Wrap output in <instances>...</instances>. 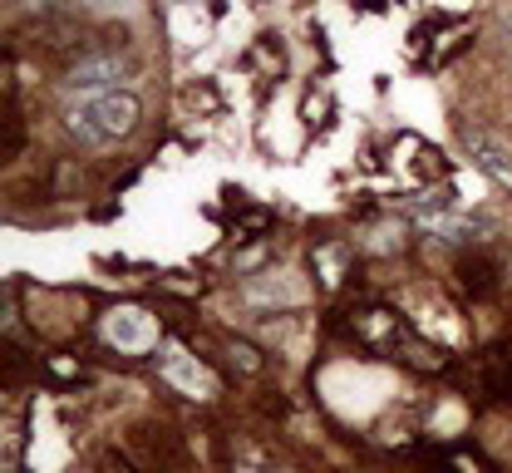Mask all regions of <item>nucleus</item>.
<instances>
[{"label":"nucleus","instance_id":"4","mask_svg":"<svg viewBox=\"0 0 512 473\" xmlns=\"http://www.w3.org/2000/svg\"><path fill=\"white\" fill-rule=\"evenodd\" d=\"M99 336L104 345L124 350V355H138V350H153L158 345V316L138 311V306H114L104 321H99Z\"/></svg>","mask_w":512,"mask_h":473},{"label":"nucleus","instance_id":"7","mask_svg":"<svg viewBox=\"0 0 512 473\" xmlns=\"http://www.w3.org/2000/svg\"><path fill=\"white\" fill-rule=\"evenodd\" d=\"M483 395L493 405H512V340H498L483 355Z\"/></svg>","mask_w":512,"mask_h":473},{"label":"nucleus","instance_id":"18","mask_svg":"<svg viewBox=\"0 0 512 473\" xmlns=\"http://www.w3.org/2000/svg\"><path fill=\"white\" fill-rule=\"evenodd\" d=\"M158 291H173V296H202V281H197V276H158Z\"/></svg>","mask_w":512,"mask_h":473},{"label":"nucleus","instance_id":"12","mask_svg":"<svg viewBox=\"0 0 512 473\" xmlns=\"http://www.w3.org/2000/svg\"><path fill=\"white\" fill-rule=\"evenodd\" d=\"M429 473H493L473 449H463V444H453V449H434L429 454Z\"/></svg>","mask_w":512,"mask_h":473},{"label":"nucleus","instance_id":"15","mask_svg":"<svg viewBox=\"0 0 512 473\" xmlns=\"http://www.w3.org/2000/svg\"><path fill=\"white\" fill-rule=\"evenodd\" d=\"M301 114H306V129H311V134H320V129L335 119V99H330V94H325V89L316 84V89H306V104H301Z\"/></svg>","mask_w":512,"mask_h":473},{"label":"nucleus","instance_id":"14","mask_svg":"<svg viewBox=\"0 0 512 473\" xmlns=\"http://www.w3.org/2000/svg\"><path fill=\"white\" fill-rule=\"evenodd\" d=\"M40 375H45L50 385H84V380H89V370H84L74 355H45Z\"/></svg>","mask_w":512,"mask_h":473},{"label":"nucleus","instance_id":"2","mask_svg":"<svg viewBox=\"0 0 512 473\" xmlns=\"http://www.w3.org/2000/svg\"><path fill=\"white\" fill-rule=\"evenodd\" d=\"M64 119V134L74 143H114V138H128L133 124H138V99L133 94H89L79 104H69L60 114Z\"/></svg>","mask_w":512,"mask_h":473},{"label":"nucleus","instance_id":"5","mask_svg":"<svg viewBox=\"0 0 512 473\" xmlns=\"http://www.w3.org/2000/svg\"><path fill=\"white\" fill-rule=\"evenodd\" d=\"M133 65L128 60H114V55H94V60H84V65H74L69 74L60 79L64 94H109L119 79H128Z\"/></svg>","mask_w":512,"mask_h":473},{"label":"nucleus","instance_id":"9","mask_svg":"<svg viewBox=\"0 0 512 473\" xmlns=\"http://www.w3.org/2000/svg\"><path fill=\"white\" fill-rule=\"evenodd\" d=\"M222 198H227V203H222V212H227L232 237H252V232H261V227H271V212H266V207H256V203H247L237 188H227Z\"/></svg>","mask_w":512,"mask_h":473},{"label":"nucleus","instance_id":"11","mask_svg":"<svg viewBox=\"0 0 512 473\" xmlns=\"http://www.w3.org/2000/svg\"><path fill=\"white\" fill-rule=\"evenodd\" d=\"M404 143H409V153H414V158H409V173H414V178H424V183H444L448 178V158L444 153H439L434 143H424V138H404Z\"/></svg>","mask_w":512,"mask_h":473},{"label":"nucleus","instance_id":"19","mask_svg":"<svg viewBox=\"0 0 512 473\" xmlns=\"http://www.w3.org/2000/svg\"><path fill=\"white\" fill-rule=\"evenodd\" d=\"M266 257H271V247H266V242H261V247H247V252L237 257V271H252V267H261Z\"/></svg>","mask_w":512,"mask_h":473},{"label":"nucleus","instance_id":"1","mask_svg":"<svg viewBox=\"0 0 512 473\" xmlns=\"http://www.w3.org/2000/svg\"><path fill=\"white\" fill-rule=\"evenodd\" d=\"M340 331L355 340V345H365V350H375L384 360H399V365H414V370H424V375H444L448 370V355L434 345V340H424L419 331H409V321L399 316V311H389L380 301H365V306H355L345 321H340Z\"/></svg>","mask_w":512,"mask_h":473},{"label":"nucleus","instance_id":"13","mask_svg":"<svg viewBox=\"0 0 512 473\" xmlns=\"http://www.w3.org/2000/svg\"><path fill=\"white\" fill-rule=\"evenodd\" d=\"M271 84L276 79H286V50H281V40L276 35H256V45H252V55H247Z\"/></svg>","mask_w":512,"mask_h":473},{"label":"nucleus","instance_id":"17","mask_svg":"<svg viewBox=\"0 0 512 473\" xmlns=\"http://www.w3.org/2000/svg\"><path fill=\"white\" fill-rule=\"evenodd\" d=\"M25 143V124H20V114H15V104H5V138H0V153L5 158H15V148Z\"/></svg>","mask_w":512,"mask_h":473},{"label":"nucleus","instance_id":"8","mask_svg":"<svg viewBox=\"0 0 512 473\" xmlns=\"http://www.w3.org/2000/svg\"><path fill=\"white\" fill-rule=\"evenodd\" d=\"M311 267H316L320 286H345L350 276H355V252L345 247V242H320L316 252H311Z\"/></svg>","mask_w":512,"mask_h":473},{"label":"nucleus","instance_id":"16","mask_svg":"<svg viewBox=\"0 0 512 473\" xmlns=\"http://www.w3.org/2000/svg\"><path fill=\"white\" fill-rule=\"evenodd\" d=\"M222 345H227L237 375H256V370H261V350H256V345H247V340H237V336H222Z\"/></svg>","mask_w":512,"mask_h":473},{"label":"nucleus","instance_id":"3","mask_svg":"<svg viewBox=\"0 0 512 473\" xmlns=\"http://www.w3.org/2000/svg\"><path fill=\"white\" fill-rule=\"evenodd\" d=\"M158 370H163V380H168L178 395H188V400H212V395H217V375L202 365V355H192L188 345H168V350L158 355Z\"/></svg>","mask_w":512,"mask_h":473},{"label":"nucleus","instance_id":"20","mask_svg":"<svg viewBox=\"0 0 512 473\" xmlns=\"http://www.w3.org/2000/svg\"><path fill=\"white\" fill-rule=\"evenodd\" d=\"M266 473H271V469H266Z\"/></svg>","mask_w":512,"mask_h":473},{"label":"nucleus","instance_id":"10","mask_svg":"<svg viewBox=\"0 0 512 473\" xmlns=\"http://www.w3.org/2000/svg\"><path fill=\"white\" fill-rule=\"evenodd\" d=\"M453 276H458V286H463L468 296L498 291V262H493V257H463V262L453 267Z\"/></svg>","mask_w":512,"mask_h":473},{"label":"nucleus","instance_id":"6","mask_svg":"<svg viewBox=\"0 0 512 473\" xmlns=\"http://www.w3.org/2000/svg\"><path fill=\"white\" fill-rule=\"evenodd\" d=\"M458 138H463L468 158H473L488 178H498L503 188H512V148L503 143V138L488 134V129H473V124H463V129H458Z\"/></svg>","mask_w":512,"mask_h":473}]
</instances>
